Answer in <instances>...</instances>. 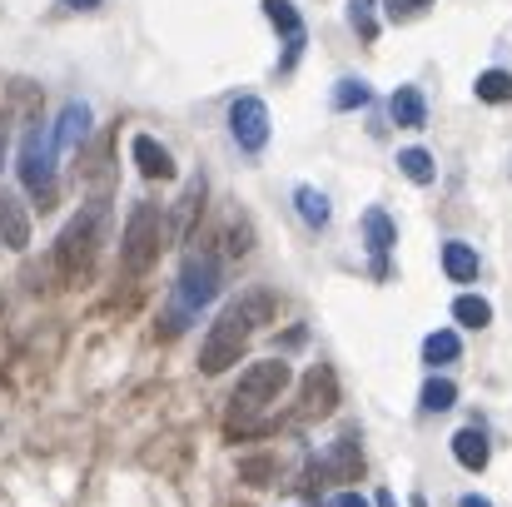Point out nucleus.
<instances>
[{
    "label": "nucleus",
    "mask_w": 512,
    "mask_h": 507,
    "mask_svg": "<svg viewBox=\"0 0 512 507\" xmlns=\"http://www.w3.org/2000/svg\"><path fill=\"white\" fill-rule=\"evenodd\" d=\"M269 314H274V294H264V289L234 299V304L209 324V334L199 343V368H204V373H224L229 363H239L249 334H254L259 324H269Z\"/></svg>",
    "instance_id": "1"
},
{
    "label": "nucleus",
    "mask_w": 512,
    "mask_h": 507,
    "mask_svg": "<svg viewBox=\"0 0 512 507\" xmlns=\"http://www.w3.org/2000/svg\"><path fill=\"white\" fill-rule=\"evenodd\" d=\"M219 299V259L214 254H189L179 269V284L170 294V314H165V334H179L199 309H209Z\"/></svg>",
    "instance_id": "2"
},
{
    "label": "nucleus",
    "mask_w": 512,
    "mask_h": 507,
    "mask_svg": "<svg viewBox=\"0 0 512 507\" xmlns=\"http://www.w3.org/2000/svg\"><path fill=\"white\" fill-rule=\"evenodd\" d=\"M100 224H105V199L85 204V209L65 224V234H60V244H55V264H60L65 279H85V274H90L95 244H100Z\"/></svg>",
    "instance_id": "3"
},
{
    "label": "nucleus",
    "mask_w": 512,
    "mask_h": 507,
    "mask_svg": "<svg viewBox=\"0 0 512 507\" xmlns=\"http://www.w3.org/2000/svg\"><path fill=\"white\" fill-rule=\"evenodd\" d=\"M160 249H165V209L140 199L130 209V224H125V239H120V259H125L130 274H145L160 259Z\"/></svg>",
    "instance_id": "4"
},
{
    "label": "nucleus",
    "mask_w": 512,
    "mask_h": 507,
    "mask_svg": "<svg viewBox=\"0 0 512 507\" xmlns=\"http://www.w3.org/2000/svg\"><path fill=\"white\" fill-rule=\"evenodd\" d=\"M20 184L40 199V209L55 204V130L30 125L20 140Z\"/></svg>",
    "instance_id": "5"
},
{
    "label": "nucleus",
    "mask_w": 512,
    "mask_h": 507,
    "mask_svg": "<svg viewBox=\"0 0 512 507\" xmlns=\"http://www.w3.org/2000/svg\"><path fill=\"white\" fill-rule=\"evenodd\" d=\"M289 363L284 358H259V363H249L244 373H239V388H234V403L239 408H264V403H274L284 388H289Z\"/></svg>",
    "instance_id": "6"
},
{
    "label": "nucleus",
    "mask_w": 512,
    "mask_h": 507,
    "mask_svg": "<svg viewBox=\"0 0 512 507\" xmlns=\"http://www.w3.org/2000/svg\"><path fill=\"white\" fill-rule=\"evenodd\" d=\"M229 135H234L239 150L259 155V150L269 145V105H264L259 95H239V100L229 105Z\"/></svg>",
    "instance_id": "7"
},
{
    "label": "nucleus",
    "mask_w": 512,
    "mask_h": 507,
    "mask_svg": "<svg viewBox=\"0 0 512 507\" xmlns=\"http://www.w3.org/2000/svg\"><path fill=\"white\" fill-rule=\"evenodd\" d=\"M264 15H269V25L284 35V45H289V55H284V70L304 55V45H309V30H304V15L294 10V0H264Z\"/></svg>",
    "instance_id": "8"
},
{
    "label": "nucleus",
    "mask_w": 512,
    "mask_h": 507,
    "mask_svg": "<svg viewBox=\"0 0 512 507\" xmlns=\"http://www.w3.org/2000/svg\"><path fill=\"white\" fill-rule=\"evenodd\" d=\"M363 239H368V254H373V274L383 279V274H388V264H383V259H388V249L398 244L393 219H388L383 209H368V214H363Z\"/></svg>",
    "instance_id": "9"
},
{
    "label": "nucleus",
    "mask_w": 512,
    "mask_h": 507,
    "mask_svg": "<svg viewBox=\"0 0 512 507\" xmlns=\"http://www.w3.org/2000/svg\"><path fill=\"white\" fill-rule=\"evenodd\" d=\"M334 403H339V383H334V368H309V378H304V418H324V413H334Z\"/></svg>",
    "instance_id": "10"
},
{
    "label": "nucleus",
    "mask_w": 512,
    "mask_h": 507,
    "mask_svg": "<svg viewBox=\"0 0 512 507\" xmlns=\"http://www.w3.org/2000/svg\"><path fill=\"white\" fill-rule=\"evenodd\" d=\"M388 115H393L398 130H423V125H428V100H423V90H418V85H398L393 100H388Z\"/></svg>",
    "instance_id": "11"
},
{
    "label": "nucleus",
    "mask_w": 512,
    "mask_h": 507,
    "mask_svg": "<svg viewBox=\"0 0 512 507\" xmlns=\"http://www.w3.org/2000/svg\"><path fill=\"white\" fill-rule=\"evenodd\" d=\"M130 155H135V165H140L145 179H174V155L155 135H135L130 140Z\"/></svg>",
    "instance_id": "12"
},
{
    "label": "nucleus",
    "mask_w": 512,
    "mask_h": 507,
    "mask_svg": "<svg viewBox=\"0 0 512 507\" xmlns=\"http://www.w3.org/2000/svg\"><path fill=\"white\" fill-rule=\"evenodd\" d=\"M90 135V105L85 100H70L55 120V150H80V140Z\"/></svg>",
    "instance_id": "13"
},
{
    "label": "nucleus",
    "mask_w": 512,
    "mask_h": 507,
    "mask_svg": "<svg viewBox=\"0 0 512 507\" xmlns=\"http://www.w3.org/2000/svg\"><path fill=\"white\" fill-rule=\"evenodd\" d=\"M0 244L15 254L30 244V219H25V204L15 194H0Z\"/></svg>",
    "instance_id": "14"
},
{
    "label": "nucleus",
    "mask_w": 512,
    "mask_h": 507,
    "mask_svg": "<svg viewBox=\"0 0 512 507\" xmlns=\"http://www.w3.org/2000/svg\"><path fill=\"white\" fill-rule=\"evenodd\" d=\"M319 473H329V478H339V483H358V478H363V453H358V443H353V438H339L334 453L319 463Z\"/></svg>",
    "instance_id": "15"
},
{
    "label": "nucleus",
    "mask_w": 512,
    "mask_h": 507,
    "mask_svg": "<svg viewBox=\"0 0 512 507\" xmlns=\"http://www.w3.org/2000/svg\"><path fill=\"white\" fill-rule=\"evenodd\" d=\"M453 458H458L468 473H483V468H488V458H493L488 433H483V428H463V433L453 438Z\"/></svg>",
    "instance_id": "16"
},
{
    "label": "nucleus",
    "mask_w": 512,
    "mask_h": 507,
    "mask_svg": "<svg viewBox=\"0 0 512 507\" xmlns=\"http://www.w3.org/2000/svg\"><path fill=\"white\" fill-rule=\"evenodd\" d=\"M443 269H448V279H453V284L478 279V249H473V244H463V239H448V244H443Z\"/></svg>",
    "instance_id": "17"
},
{
    "label": "nucleus",
    "mask_w": 512,
    "mask_h": 507,
    "mask_svg": "<svg viewBox=\"0 0 512 507\" xmlns=\"http://www.w3.org/2000/svg\"><path fill=\"white\" fill-rule=\"evenodd\" d=\"M294 204H299V219H304L309 229H324V224H329V194H324V189L299 184V189H294Z\"/></svg>",
    "instance_id": "18"
},
{
    "label": "nucleus",
    "mask_w": 512,
    "mask_h": 507,
    "mask_svg": "<svg viewBox=\"0 0 512 507\" xmlns=\"http://www.w3.org/2000/svg\"><path fill=\"white\" fill-rule=\"evenodd\" d=\"M453 319H458L463 329H488V324H493V304L478 299V294H463V299H453Z\"/></svg>",
    "instance_id": "19"
},
{
    "label": "nucleus",
    "mask_w": 512,
    "mask_h": 507,
    "mask_svg": "<svg viewBox=\"0 0 512 507\" xmlns=\"http://www.w3.org/2000/svg\"><path fill=\"white\" fill-rule=\"evenodd\" d=\"M473 90H478V100H488V105H508L512 100V75L508 70H483Z\"/></svg>",
    "instance_id": "20"
},
{
    "label": "nucleus",
    "mask_w": 512,
    "mask_h": 507,
    "mask_svg": "<svg viewBox=\"0 0 512 507\" xmlns=\"http://www.w3.org/2000/svg\"><path fill=\"white\" fill-rule=\"evenodd\" d=\"M458 353H463V343H458V334H453V329H443V334H428V338H423V358H428L433 368H438V363H453Z\"/></svg>",
    "instance_id": "21"
},
{
    "label": "nucleus",
    "mask_w": 512,
    "mask_h": 507,
    "mask_svg": "<svg viewBox=\"0 0 512 507\" xmlns=\"http://www.w3.org/2000/svg\"><path fill=\"white\" fill-rule=\"evenodd\" d=\"M458 403V388L448 378H428L423 383V413H448Z\"/></svg>",
    "instance_id": "22"
},
{
    "label": "nucleus",
    "mask_w": 512,
    "mask_h": 507,
    "mask_svg": "<svg viewBox=\"0 0 512 507\" xmlns=\"http://www.w3.org/2000/svg\"><path fill=\"white\" fill-rule=\"evenodd\" d=\"M368 100H373L368 80H353V75H348V80H339V85H334V110H363Z\"/></svg>",
    "instance_id": "23"
},
{
    "label": "nucleus",
    "mask_w": 512,
    "mask_h": 507,
    "mask_svg": "<svg viewBox=\"0 0 512 507\" xmlns=\"http://www.w3.org/2000/svg\"><path fill=\"white\" fill-rule=\"evenodd\" d=\"M348 25L358 30V40H378V10H373V0H348Z\"/></svg>",
    "instance_id": "24"
},
{
    "label": "nucleus",
    "mask_w": 512,
    "mask_h": 507,
    "mask_svg": "<svg viewBox=\"0 0 512 507\" xmlns=\"http://www.w3.org/2000/svg\"><path fill=\"white\" fill-rule=\"evenodd\" d=\"M398 169H403L413 184H433V174H438L428 150H403V155H398Z\"/></svg>",
    "instance_id": "25"
},
{
    "label": "nucleus",
    "mask_w": 512,
    "mask_h": 507,
    "mask_svg": "<svg viewBox=\"0 0 512 507\" xmlns=\"http://www.w3.org/2000/svg\"><path fill=\"white\" fill-rule=\"evenodd\" d=\"M239 478L254 483V488L274 483V458H244V463H239Z\"/></svg>",
    "instance_id": "26"
},
{
    "label": "nucleus",
    "mask_w": 512,
    "mask_h": 507,
    "mask_svg": "<svg viewBox=\"0 0 512 507\" xmlns=\"http://www.w3.org/2000/svg\"><path fill=\"white\" fill-rule=\"evenodd\" d=\"M428 0H383V10L393 15V20H408V15H418Z\"/></svg>",
    "instance_id": "27"
},
{
    "label": "nucleus",
    "mask_w": 512,
    "mask_h": 507,
    "mask_svg": "<svg viewBox=\"0 0 512 507\" xmlns=\"http://www.w3.org/2000/svg\"><path fill=\"white\" fill-rule=\"evenodd\" d=\"M329 507H368L358 493H339V498H329Z\"/></svg>",
    "instance_id": "28"
},
{
    "label": "nucleus",
    "mask_w": 512,
    "mask_h": 507,
    "mask_svg": "<svg viewBox=\"0 0 512 507\" xmlns=\"http://www.w3.org/2000/svg\"><path fill=\"white\" fill-rule=\"evenodd\" d=\"M65 5H70V10H100L105 0H65Z\"/></svg>",
    "instance_id": "29"
},
{
    "label": "nucleus",
    "mask_w": 512,
    "mask_h": 507,
    "mask_svg": "<svg viewBox=\"0 0 512 507\" xmlns=\"http://www.w3.org/2000/svg\"><path fill=\"white\" fill-rule=\"evenodd\" d=\"M458 507H493V503H488V498H478V493H468V498H463Z\"/></svg>",
    "instance_id": "30"
},
{
    "label": "nucleus",
    "mask_w": 512,
    "mask_h": 507,
    "mask_svg": "<svg viewBox=\"0 0 512 507\" xmlns=\"http://www.w3.org/2000/svg\"><path fill=\"white\" fill-rule=\"evenodd\" d=\"M378 507H398V498L393 493H378Z\"/></svg>",
    "instance_id": "31"
},
{
    "label": "nucleus",
    "mask_w": 512,
    "mask_h": 507,
    "mask_svg": "<svg viewBox=\"0 0 512 507\" xmlns=\"http://www.w3.org/2000/svg\"><path fill=\"white\" fill-rule=\"evenodd\" d=\"M0 160H5V130H0Z\"/></svg>",
    "instance_id": "32"
},
{
    "label": "nucleus",
    "mask_w": 512,
    "mask_h": 507,
    "mask_svg": "<svg viewBox=\"0 0 512 507\" xmlns=\"http://www.w3.org/2000/svg\"><path fill=\"white\" fill-rule=\"evenodd\" d=\"M413 507H428V503H423V498H413Z\"/></svg>",
    "instance_id": "33"
}]
</instances>
